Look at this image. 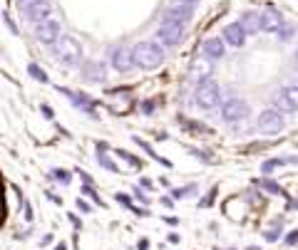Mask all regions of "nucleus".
<instances>
[{
    "mask_svg": "<svg viewBox=\"0 0 298 250\" xmlns=\"http://www.w3.org/2000/svg\"><path fill=\"white\" fill-rule=\"evenodd\" d=\"M134 60L144 69H154V67H159L164 62V50L156 42H140L134 47Z\"/></svg>",
    "mask_w": 298,
    "mask_h": 250,
    "instance_id": "obj_1",
    "label": "nucleus"
},
{
    "mask_svg": "<svg viewBox=\"0 0 298 250\" xmlns=\"http://www.w3.org/2000/svg\"><path fill=\"white\" fill-rule=\"evenodd\" d=\"M219 97H222V89H219V84L212 82V79L199 82L196 89H194V102H196L202 109H214V107L219 104Z\"/></svg>",
    "mask_w": 298,
    "mask_h": 250,
    "instance_id": "obj_2",
    "label": "nucleus"
},
{
    "mask_svg": "<svg viewBox=\"0 0 298 250\" xmlns=\"http://www.w3.org/2000/svg\"><path fill=\"white\" fill-rule=\"evenodd\" d=\"M156 37H159V42H164L169 47L172 45H179L182 37H184V25L176 22V20H172V17H164L159 22V27H156Z\"/></svg>",
    "mask_w": 298,
    "mask_h": 250,
    "instance_id": "obj_3",
    "label": "nucleus"
},
{
    "mask_svg": "<svg viewBox=\"0 0 298 250\" xmlns=\"http://www.w3.org/2000/svg\"><path fill=\"white\" fill-rule=\"evenodd\" d=\"M55 57L62 64H77L82 60V47H80V42H74L72 37H60L55 42Z\"/></svg>",
    "mask_w": 298,
    "mask_h": 250,
    "instance_id": "obj_4",
    "label": "nucleus"
},
{
    "mask_svg": "<svg viewBox=\"0 0 298 250\" xmlns=\"http://www.w3.org/2000/svg\"><path fill=\"white\" fill-rule=\"evenodd\" d=\"M246 117H248V104H246L244 99L228 97V99L222 104V119L224 122L234 124V122H241V119H246Z\"/></svg>",
    "mask_w": 298,
    "mask_h": 250,
    "instance_id": "obj_5",
    "label": "nucleus"
},
{
    "mask_svg": "<svg viewBox=\"0 0 298 250\" xmlns=\"http://www.w3.org/2000/svg\"><path fill=\"white\" fill-rule=\"evenodd\" d=\"M20 7L25 10V15H28L35 25L42 22V20H48L50 12H52V7H50L48 0H20Z\"/></svg>",
    "mask_w": 298,
    "mask_h": 250,
    "instance_id": "obj_6",
    "label": "nucleus"
},
{
    "mask_svg": "<svg viewBox=\"0 0 298 250\" xmlns=\"http://www.w3.org/2000/svg\"><path fill=\"white\" fill-rule=\"evenodd\" d=\"M35 37L45 45H55L60 40V22L55 17H48V20L38 22L35 25Z\"/></svg>",
    "mask_w": 298,
    "mask_h": 250,
    "instance_id": "obj_7",
    "label": "nucleus"
},
{
    "mask_svg": "<svg viewBox=\"0 0 298 250\" xmlns=\"http://www.w3.org/2000/svg\"><path fill=\"white\" fill-rule=\"evenodd\" d=\"M274 107L278 112H298V87H284L274 94Z\"/></svg>",
    "mask_w": 298,
    "mask_h": 250,
    "instance_id": "obj_8",
    "label": "nucleus"
},
{
    "mask_svg": "<svg viewBox=\"0 0 298 250\" xmlns=\"http://www.w3.org/2000/svg\"><path fill=\"white\" fill-rule=\"evenodd\" d=\"M284 126H286L284 117L274 109H268L258 117V131L261 134H278V131H284Z\"/></svg>",
    "mask_w": 298,
    "mask_h": 250,
    "instance_id": "obj_9",
    "label": "nucleus"
},
{
    "mask_svg": "<svg viewBox=\"0 0 298 250\" xmlns=\"http://www.w3.org/2000/svg\"><path fill=\"white\" fill-rule=\"evenodd\" d=\"M212 74H214V60H212L209 55H199V57L192 62V77H194V79L204 82V79H209Z\"/></svg>",
    "mask_w": 298,
    "mask_h": 250,
    "instance_id": "obj_10",
    "label": "nucleus"
},
{
    "mask_svg": "<svg viewBox=\"0 0 298 250\" xmlns=\"http://www.w3.org/2000/svg\"><path fill=\"white\" fill-rule=\"evenodd\" d=\"M246 27H244V22H231L226 30H224V37H226V42L228 45H234V47H241L244 42H246Z\"/></svg>",
    "mask_w": 298,
    "mask_h": 250,
    "instance_id": "obj_11",
    "label": "nucleus"
},
{
    "mask_svg": "<svg viewBox=\"0 0 298 250\" xmlns=\"http://www.w3.org/2000/svg\"><path fill=\"white\" fill-rule=\"evenodd\" d=\"M132 64H137V60H134V50L130 52V50L120 47V50L112 52V67H114V69L127 72V69H132Z\"/></svg>",
    "mask_w": 298,
    "mask_h": 250,
    "instance_id": "obj_12",
    "label": "nucleus"
},
{
    "mask_svg": "<svg viewBox=\"0 0 298 250\" xmlns=\"http://www.w3.org/2000/svg\"><path fill=\"white\" fill-rule=\"evenodd\" d=\"M192 15H194V12H192V5H176V2H174V5L166 10V15H164V17H172V20H176V22H182V25H184V22H189V20H192Z\"/></svg>",
    "mask_w": 298,
    "mask_h": 250,
    "instance_id": "obj_13",
    "label": "nucleus"
},
{
    "mask_svg": "<svg viewBox=\"0 0 298 250\" xmlns=\"http://www.w3.org/2000/svg\"><path fill=\"white\" fill-rule=\"evenodd\" d=\"M286 22H284V15H278V12H264V30L266 32H278L281 27H284Z\"/></svg>",
    "mask_w": 298,
    "mask_h": 250,
    "instance_id": "obj_14",
    "label": "nucleus"
},
{
    "mask_svg": "<svg viewBox=\"0 0 298 250\" xmlns=\"http://www.w3.org/2000/svg\"><path fill=\"white\" fill-rule=\"evenodd\" d=\"M241 22L248 32H258V30H264V12H246Z\"/></svg>",
    "mask_w": 298,
    "mask_h": 250,
    "instance_id": "obj_15",
    "label": "nucleus"
},
{
    "mask_svg": "<svg viewBox=\"0 0 298 250\" xmlns=\"http://www.w3.org/2000/svg\"><path fill=\"white\" fill-rule=\"evenodd\" d=\"M204 55H209L212 60H219L224 55V42L219 37H212V40H206L204 42Z\"/></svg>",
    "mask_w": 298,
    "mask_h": 250,
    "instance_id": "obj_16",
    "label": "nucleus"
},
{
    "mask_svg": "<svg viewBox=\"0 0 298 250\" xmlns=\"http://www.w3.org/2000/svg\"><path fill=\"white\" fill-rule=\"evenodd\" d=\"M84 74H87V79L100 82V79H104V64L102 62H87L84 64Z\"/></svg>",
    "mask_w": 298,
    "mask_h": 250,
    "instance_id": "obj_17",
    "label": "nucleus"
},
{
    "mask_svg": "<svg viewBox=\"0 0 298 250\" xmlns=\"http://www.w3.org/2000/svg\"><path fill=\"white\" fill-rule=\"evenodd\" d=\"M28 72H30L35 79H40V82H48V74H45V72H42L38 64H30V67H28Z\"/></svg>",
    "mask_w": 298,
    "mask_h": 250,
    "instance_id": "obj_18",
    "label": "nucleus"
},
{
    "mask_svg": "<svg viewBox=\"0 0 298 250\" xmlns=\"http://www.w3.org/2000/svg\"><path fill=\"white\" fill-rule=\"evenodd\" d=\"M291 161H294V159H274V161H266V164H264V171L268 174L271 169H276V166H281V164H291Z\"/></svg>",
    "mask_w": 298,
    "mask_h": 250,
    "instance_id": "obj_19",
    "label": "nucleus"
},
{
    "mask_svg": "<svg viewBox=\"0 0 298 250\" xmlns=\"http://www.w3.org/2000/svg\"><path fill=\"white\" fill-rule=\"evenodd\" d=\"M97 161H100V166H104L107 171H117V166H114V161H110L104 154H97Z\"/></svg>",
    "mask_w": 298,
    "mask_h": 250,
    "instance_id": "obj_20",
    "label": "nucleus"
},
{
    "mask_svg": "<svg viewBox=\"0 0 298 250\" xmlns=\"http://www.w3.org/2000/svg\"><path fill=\"white\" fill-rule=\"evenodd\" d=\"M261 186L268 188L271 193H278V196H284V188L278 186V184H274V181H261Z\"/></svg>",
    "mask_w": 298,
    "mask_h": 250,
    "instance_id": "obj_21",
    "label": "nucleus"
},
{
    "mask_svg": "<svg viewBox=\"0 0 298 250\" xmlns=\"http://www.w3.org/2000/svg\"><path fill=\"white\" fill-rule=\"evenodd\" d=\"M291 35H294V25H284V27L278 30V37H281V40H291Z\"/></svg>",
    "mask_w": 298,
    "mask_h": 250,
    "instance_id": "obj_22",
    "label": "nucleus"
},
{
    "mask_svg": "<svg viewBox=\"0 0 298 250\" xmlns=\"http://www.w3.org/2000/svg\"><path fill=\"white\" fill-rule=\"evenodd\" d=\"M55 179L62 181V184H70V174L68 171H55Z\"/></svg>",
    "mask_w": 298,
    "mask_h": 250,
    "instance_id": "obj_23",
    "label": "nucleus"
},
{
    "mask_svg": "<svg viewBox=\"0 0 298 250\" xmlns=\"http://www.w3.org/2000/svg\"><path fill=\"white\" fill-rule=\"evenodd\" d=\"M288 246H294V243H298V231H294L291 236H288V241H286Z\"/></svg>",
    "mask_w": 298,
    "mask_h": 250,
    "instance_id": "obj_24",
    "label": "nucleus"
},
{
    "mask_svg": "<svg viewBox=\"0 0 298 250\" xmlns=\"http://www.w3.org/2000/svg\"><path fill=\"white\" fill-rule=\"evenodd\" d=\"M174 2H176V5H194L196 0H174Z\"/></svg>",
    "mask_w": 298,
    "mask_h": 250,
    "instance_id": "obj_25",
    "label": "nucleus"
},
{
    "mask_svg": "<svg viewBox=\"0 0 298 250\" xmlns=\"http://www.w3.org/2000/svg\"><path fill=\"white\" fill-rule=\"evenodd\" d=\"M296 62H298V50H296Z\"/></svg>",
    "mask_w": 298,
    "mask_h": 250,
    "instance_id": "obj_26",
    "label": "nucleus"
},
{
    "mask_svg": "<svg viewBox=\"0 0 298 250\" xmlns=\"http://www.w3.org/2000/svg\"><path fill=\"white\" fill-rule=\"evenodd\" d=\"M296 87H298V82H296Z\"/></svg>",
    "mask_w": 298,
    "mask_h": 250,
    "instance_id": "obj_27",
    "label": "nucleus"
}]
</instances>
